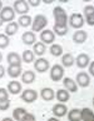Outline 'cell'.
Here are the masks:
<instances>
[{
  "label": "cell",
  "instance_id": "obj_22",
  "mask_svg": "<svg viewBox=\"0 0 94 121\" xmlns=\"http://www.w3.org/2000/svg\"><path fill=\"white\" fill-rule=\"evenodd\" d=\"M18 30H19V24L14 23V21H10V23H8L6 28H5V34L8 36H13V35H15L18 33Z\"/></svg>",
  "mask_w": 94,
  "mask_h": 121
},
{
  "label": "cell",
  "instance_id": "obj_38",
  "mask_svg": "<svg viewBox=\"0 0 94 121\" xmlns=\"http://www.w3.org/2000/svg\"><path fill=\"white\" fill-rule=\"evenodd\" d=\"M88 66H89V73H90V75L94 76V61H92Z\"/></svg>",
  "mask_w": 94,
  "mask_h": 121
},
{
  "label": "cell",
  "instance_id": "obj_45",
  "mask_svg": "<svg viewBox=\"0 0 94 121\" xmlns=\"http://www.w3.org/2000/svg\"><path fill=\"white\" fill-rule=\"evenodd\" d=\"M82 1H85V3H88V1H92V0H82Z\"/></svg>",
  "mask_w": 94,
  "mask_h": 121
},
{
  "label": "cell",
  "instance_id": "obj_46",
  "mask_svg": "<svg viewBox=\"0 0 94 121\" xmlns=\"http://www.w3.org/2000/svg\"><path fill=\"white\" fill-rule=\"evenodd\" d=\"M93 105H94V97H93Z\"/></svg>",
  "mask_w": 94,
  "mask_h": 121
},
{
  "label": "cell",
  "instance_id": "obj_20",
  "mask_svg": "<svg viewBox=\"0 0 94 121\" xmlns=\"http://www.w3.org/2000/svg\"><path fill=\"white\" fill-rule=\"evenodd\" d=\"M55 97L59 102H66V101H69V99H70V94L66 89H59L55 94Z\"/></svg>",
  "mask_w": 94,
  "mask_h": 121
},
{
  "label": "cell",
  "instance_id": "obj_24",
  "mask_svg": "<svg viewBox=\"0 0 94 121\" xmlns=\"http://www.w3.org/2000/svg\"><path fill=\"white\" fill-rule=\"evenodd\" d=\"M80 120H84V121L92 120V121H94V112L90 109H88V107H84V109L80 110Z\"/></svg>",
  "mask_w": 94,
  "mask_h": 121
},
{
  "label": "cell",
  "instance_id": "obj_4",
  "mask_svg": "<svg viewBox=\"0 0 94 121\" xmlns=\"http://www.w3.org/2000/svg\"><path fill=\"white\" fill-rule=\"evenodd\" d=\"M64 76V66L63 65H59V64H55L50 68V79L52 81L54 82H58L60 81Z\"/></svg>",
  "mask_w": 94,
  "mask_h": 121
},
{
  "label": "cell",
  "instance_id": "obj_43",
  "mask_svg": "<svg viewBox=\"0 0 94 121\" xmlns=\"http://www.w3.org/2000/svg\"><path fill=\"white\" fill-rule=\"evenodd\" d=\"M1 60H3V55H1V52H0V62H1Z\"/></svg>",
  "mask_w": 94,
  "mask_h": 121
},
{
  "label": "cell",
  "instance_id": "obj_42",
  "mask_svg": "<svg viewBox=\"0 0 94 121\" xmlns=\"http://www.w3.org/2000/svg\"><path fill=\"white\" fill-rule=\"evenodd\" d=\"M4 24V21H3V19H1V16H0V26H1Z\"/></svg>",
  "mask_w": 94,
  "mask_h": 121
},
{
  "label": "cell",
  "instance_id": "obj_23",
  "mask_svg": "<svg viewBox=\"0 0 94 121\" xmlns=\"http://www.w3.org/2000/svg\"><path fill=\"white\" fill-rule=\"evenodd\" d=\"M33 51H34L35 55H38V56H43L44 54H45V51H47V46H45V44L42 43V41L35 43V44H34V46H33Z\"/></svg>",
  "mask_w": 94,
  "mask_h": 121
},
{
  "label": "cell",
  "instance_id": "obj_29",
  "mask_svg": "<svg viewBox=\"0 0 94 121\" xmlns=\"http://www.w3.org/2000/svg\"><path fill=\"white\" fill-rule=\"evenodd\" d=\"M68 29L69 26H60V25H55L53 26V31H54V34L59 35V36H64V35H66V33H68Z\"/></svg>",
  "mask_w": 94,
  "mask_h": 121
},
{
  "label": "cell",
  "instance_id": "obj_16",
  "mask_svg": "<svg viewBox=\"0 0 94 121\" xmlns=\"http://www.w3.org/2000/svg\"><path fill=\"white\" fill-rule=\"evenodd\" d=\"M88 39V34L84 30H78L73 34V41L75 44H84Z\"/></svg>",
  "mask_w": 94,
  "mask_h": 121
},
{
  "label": "cell",
  "instance_id": "obj_37",
  "mask_svg": "<svg viewBox=\"0 0 94 121\" xmlns=\"http://www.w3.org/2000/svg\"><path fill=\"white\" fill-rule=\"evenodd\" d=\"M28 1V4L30 6H34V8H37L40 5V3H42V0H26Z\"/></svg>",
  "mask_w": 94,
  "mask_h": 121
},
{
  "label": "cell",
  "instance_id": "obj_2",
  "mask_svg": "<svg viewBox=\"0 0 94 121\" xmlns=\"http://www.w3.org/2000/svg\"><path fill=\"white\" fill-rule=\"evenodd\" d=\"M48 25V19L45 15L43 14H38L37 16L33 19V23H31V31H42L45 29V26Z\"/></svg>",
  "mask_w": 94,
  "mask_h": 121
},
{
  "label": "cell",
  "instance_id": "obj_6",
  "mask_svg": "<svg viewBox=\"0 0 94 121\" xmlns=\"http://www.w3.org/2000/svg\"><path fill=\"white\" fill-rule=\"evenodd\" d=\"M0 16H1V19L4 23H10V21L14 20L15 17V10L14 8H10V6H5L1 10H0Z\"/></svg>",
  "mask_w": 94,
  "mask_h": 121
},
{
  "label": "cell",
  "instance_id": "obj_7",
  "mask_svg": "<svg viewBox=\"0 0 94 121\" xmlns=\"http://www.w3.org/2000/svg\"><path fill=\"white\" fill-rule=\"evenodd\" d=\"M75 81H77L78 86H80V87H88L90 85V76L85 71H80V73L77 74Z\"/></svg>",
  "mask_w": 94,
  "mask_h": 121
},
{
  "label": "cell",
  "instance_id": "obj_28",
  "mask_svg": "<svg viewBox=\"0 0 94 121\" xmlns=\"http://www.w3.org/2000/svg\"><path fill=\"white\" fill-rule=\"evenodd\" d=\"M68 116L69 121H79L80 120V110L79 109H71L70 111H68Z\"/></svg>",
  "mask_w": 94,
  "mask_h": 121
},
{
  "label": "cell",
  "instance_id": "obj_44",
  "mask_svg": "<svg viewBox=\"0 0 94 121\" xmlns=\"http://www.w3.org/2000/svg\"><path fill=\"white\" fill-rule=\"evenodd\" d=\"M1 9H3V3L0 1V10H1Z\"/></svg>",
  "mask_w": 94,
  "mask_h": 121
},
{
  "label": "cell",
  "instance_id": "obj_26",
  "mask_svg": "<svg viewBox=\"0 0 94 121\" xmlns=\"http://www.w3.org/2000/svg\"><path fill=\"white\" fill-rule=\"evenodd\" d=\"M31 23H33V19H31V16H29L28 14L20 15L19 20H18V24H19V26H21V28H28V26L31 25Z\"/></svg>",
  "mask_w": 94,
  "mask_h": 121
},
{
  "label": "cell",
  "instance_id": "obj_21",
  "mask_svg": "<svg viewBox=\"0 0 94 121\" xmlns=\"http://www.w3.org/2000/svg\"><path fill=\"white\" fill-rule=\"evenodd\" d=\"M21 81L24 84H31L35 81V73L31 70H25L21 75Z\"/></svg>",
  "mask_w": 94,
  "mask_h": 121
},
{
  "label": "cell",
  "instance_id": "obj_25",
  "mask_svg": "<svg viewBox=\"0 0 94 121\" xmlns=\"http://www.w3.org/2000/svg\"><path fill=\"white\" fill-rule=\"evenodd\" d=\"M21 66H16V65H9L8 68V75L13 79H16L18 76H20L21 74Z\"/></svg>",
  "mask_w": 94,
  "mask_h": 121
},
{
  "label": "cell",
  "instance_id": "obj_8",
  "mask_svg": "<svg viewBox=\"0 0 94 121\" xmlns=\"http://www.w3.org/2000/svg\"><path fill=\"white\" fill-rule=\"evenodd\" d=\"M13 8H14L15 13H18L19 15L28 14V11H29V4L26 0H15Z\"/></svg>",
  "mask_w": 94,
  "mask_h": 121
},
{
  "label": "cell",
  "instance_id": "obj_39",
  "mask_svg": "<svg viewBox=\"0 0 94 121\" xmlns=\"http://www.w3.org/2000/svg\"><path fill=\"white\" fill-rule=\"evenodd\" d=\"M4 75H5V68L0 64V79L1 78H4Z\"/></svg>",
  "mask_w": 94,
  "mask_h": 121
},
{
  "label": "cell",
  "instance_id": "obj_41",
  "mask_svg": "<svg viewBox=\"0 0 94 121\" xmlns=\"http://www.w3.org/2000/svg\"><path fill=\"white\" fill-rule=\"evenodd\" d=\"M58 1H60V3H68V1H70V0H58Z\"/></svg>",
  "mask_w": 94,
  "mask_h": 121
},
{
  "label": "cell",
  "instance_id": "obj_31",
  "mask_svg": "<svg viewBox=\"0 0 94 121\" xmlns=\"http://www.w3.org/2000/svg\"><path fill=\"white\" fill-rule=\"evenodd\" d=\"M50 54L53 56H60V55H63V48H61V45H59V44H52Z\"/></svg>",
  "mask_w": 94,
  "mask_h": 121
},
{
  "label": "cell",
  "instance_id": "obj_17",
  "mask_svg": "<svg viewBox=\"0 0 94 121\" xmlns=\"http://www.w3.org/2000/svg\"><path fill=\"white\" fill-rule=\"evenodd\" d=\"M40 97H42L44 101H52L53 99L55 97V92L52 87H44L40 90Z\"/></svg>",
  "mask_w": 94,
  "mask_h": 121
},
{
  "label": "cell",
  "instance_id": "obj_5",
  "mask_svg": "<svg viewBox=\"0 0 94 121\" xmlns=\"http://www.w3.org/2000/svg\"><path fill=\"white\" fill-rule=\"evenodd\" d=\"M20 97L24 102H26V104H33V102L37 101V99H38V92L35 90H33V89H26V90H24L21 92Z\"/></svg>",
  "mask_w": 94,
  "mask_h": 121
},
{
  "label": "cell",
  "instance_id": "obj_12",
  "mask_svg": "<svg viewBox=\"0 0 94 121\" xmlns=\"http://www.w3.org/2000/svg\"><path fill=\"white\" fill-rule=\"evenodd\" d=\"M75 64H77V66L79 69H85L87 66L90 64V57H89L88 54L82 52L75 57Z\"/></svg>",
  "mask_w": 94,
  "mask_h": 121
},
{
  "label": "cell",
  "instance_id": "obj_33",
  "mask_svg": "<svg viewBox=\"0 0 94 121\" xmlns=\"http://www.w3.org/2000/svg\"><path fill=\"white\" fill-rule=\"evenodd\" d=\"M9 107H10L9 99H6V100H0V111H6Z\"/></svg>",
  "mask_w": 94,
  "mask_h": 121
},
{
  "label": "cell",
  "instance_id": "obj_36",
  "mask_svg": "<svg viewBox=\"0 0 94 121\" xmlns=\"http://www.w3.org/2000/svg\"><path fill=\"white\" fill-rule=\"evenodd\" d=\"M21 121H35V116L33 114H29L28 111H26V114L23 116V120Z\"/></svg>",
  "mask_w": 94,
  "mask_h": 121
},
{
  "label": "cell",
  "instance_id": "obj_32",
  "mask_svg": "<svg viewBox=\"0 0 94 121\" xmlns=\"http://www.w3.org/2000/svg\"><path fill=\"white\" fill-rule=\"evenodd\" d=\"M10 44V39L6 34H0V49H5Z\"/></svg>",
  "mask_w": 94,
  "mask_h": 121
},
{
  "label": "cell",
  "instance_id": "obj_34",
  "mask_svg": "<svg viewBox=\"0 0 94 121\" xmlns=\"http://www.w3.org/2000/svg\"><path fill=\"white\" fill-rule=\"evenodd\" d=\"M6 99H9V91H8V89L0 87V100H6Z\"/></svg>",
  "mask_w": 94,
  "mask_h": 121
},
{
  "label": "cell",
  "instance_id": "obj_18",
  "mask_svg": "<svg viewBox=\"0 0 94 121\" xmlns=\"http://www.w3.org/2000/svg\"><path fill=\"white\" fill-rule=\"evenodd\" d=\"M8 91L11 94V95H18V94H20L21 91V84L19 81H15V80H13L8 84Z\"/></svg>",
  "mask_w": 94,
  "mask_h": 121
},
{
  "label": "cell",
  "instance_id": "obj_27",
  "mask_svg": "<svg viewBox=\"0 0 94 121\" xmlns=\"http://www.w3.org/2000/svg\"><path fill=\"white\" fill-rule=\"evenodd\" d=\"M35 59V54L33 50H24L23 51V55H21V60L26 64H30V62H33Z\"/></svg>",
  "mask_w": 94,
  "mask_h": 121
},
{
  "label": "cell",
  "instance_id": "obj_3",
  "mask_svg": "<svg viewBox=\"0 0 94 121\" xmlns=\"http://www.w3.org/2000/svg\"><path fill=\"white\" fill-rule=\"evenodd\" d=\"M68 25L73 29H82V26L84 25L83 15L79 13H73L70 17H68Z\"/></svg>",
  "mask_w": 94,
  "mask_h": 121
},
{
  "label": "cell",
  "instance_id": "obj_30",
  "mask_svg": "<svg viewBox=\"0 0 94 121\" xmlns=\"http://www.w3.org/2000/svg\"><path fill=\"white\" fill-rule=\"evenodd\" d=\"M26 114V110L24 107H16V109L13 111V119H15L18 121H21L23 120V116Z\"/></svg>",
  "mask_w": 94,
  "mask_h": 121
},
{
  "label": "cell",
  "instance_id": "obj_10",
  "mask_svg": "<svg viewBox=\"0 0 94 121\" xmlns=\"http://www.w3.org/2000/svg\"><path fill=\"white\" fill-rule=\"evenodd\" d=\"M40 41L44 43L47 45V44H53L55 41V34L53 30H48V29H44L42 30V33H40Z\"/></svg>",
  "mask_w": 94,
  "mask_h": 121
},
{
  "label": "cell",
  "instance_id": "obj_9",
  "mask_svg": "<svg viewBox=\"0 0 94 121\" xmlns=\"http://www.w3.org/2000/svg\"><path fill=\"white\" fill-rule=\"evenodd\" d=\"M52 112L55 117H64L68 114V107H66L65 102H58V104H55L53 106Z\"/></svg>",
  "mask_w": 94,
  "mask_h": 121
},
{
  "label": "cell",
  "instance_id": "obj_13",
  "mask_svg": "<svg viewBox=\"0 0 94 121\" xmlns=\"http://www.w3.org/2000/svg\"><path fill=\"white\" fill-rule=\"evenodd\" d=\"M6 61H8V64L9 65H16V66H21V57L20 55L18 52L15 51H11V52H9L8 54V56H6Z\"/></svg>",
  "mask_w": 94,
  "mask_h": 121
},
{
  "label": "cell",
  "instance_id": "obj_15",
  "mask_svg": "<svg viewBox=\"0 0 94 121\" xmlns=\"http://www.w3.org/2000/svg\"><path fill=\"white\" fill-rule=\"evenodd\" d=\"M63 85H64V87L68 91H70V92H77L78 91V84H77V81H74V80L70 79V78H64V79H63Z\"/></svg>",
  "mask_w": 94,
  "mask_h": 121
},
{
  "label": "cell",
  "instance_id": "obj_19",
  "mask_svg": "<svg viewBox=\"0 0 94 121\" xmlns=\"http://www.w3.org/2000/svg\"><path fill=\"white\" fill-rule=\"evenodd\" d=\"M74 64H75V57L71 55L70 52L64 54V55L61 56V65L64 66V68H71Z\"/></svg>",
  "mask_w": 94,
  "mask_h": 121
},
{
  "label": "cell",
  "instance_id": "obj_11",
  "mask_svg": "<svg viewBox=\"0 0 94 121\" xmlns=\"http://www.w3.org/2000/svg\"><path fill=\"white\" fill-rule=\"evenodd\" d=\"M49 61L47 59H44V57H39L38 60H34V69L38 71V73L43 74L45 73V71L49 70Z\"/></svg>",
  "mask_w": 94,
  "mask_h": 121
},
{
  "label": "cell",
  "instance_id": "obj_14",
  "mask_svg": "<svg viewBox=\"0 0 94 121\" xmlns=\"http://www.w3.org/2000/svg\"><path fill=\"white\" fill-rule=\"evenodd\" d=\"M21 41H23L25 45H34L35 41H37V36H35L34 31H25L21 36Z\"/></svg>",
  "mask_w": 94,
  "mask_h": 121
},
{
  "label": "cell",
  "instance_id": "obj_35",
  "mask_svg": "<svg viewBox=\"0 0 94 121\" xmlns=\"http://www.w3.org/2000/svg\"><path fill=\"white\" fill-rule=\"evenodd\" d=\"M84 21H87V24L89 26H94V13H92L89 15H85V20Z\"/></svg>",
  "mask_w": 94,
  "mask_h": 121
},
{
  "label": "cell",
  "instance_id": "obj_40",
  "mask_svg": "<svg viewBox=\"0 0 94 121\" xmlns=\"http://www.w3.org/2000/svg\"><path fill=\"white\" fill-rule=\"evenodd\" d=\"M42 1H43L44 4H52V3H54L55 0H42Z\"/></svg>",
  "mask_w": 94,
  "mask_h": 121
},
{
  "label": "cell",
  "instance_id": "obj_1",
  "mask_svg": "<svg viewBox=\"0 0 94 121\" xmlns=\"http://www.w3.org/2000/svg\"><path fill=\"white\" fill-rule=\"evenodd\" d=\"M53 16L55 20V25H60V26H66L68 25V15H66L65 10L61 6H55L53 10ZM69 26V25H68Z\"/></svg>",
  "mask_w": 94,
  "mask_h": 121
}]
</instances>
